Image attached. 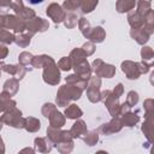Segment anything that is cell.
<instances>
[{"mask_svg": "<svg viewBox=\"0 0 154 154\" xmlns=\"http://www.w3.org/2000/svg\"><path fill=\"white\" fill-rule=\"evenodd\" d=\"M1 128H2V125H1V122H0V130H1Z\"/></svg>", "mask_w": 154, "mask_h": 154, "instance_id": "f6af8a7d", "label": "cell"}, {"mask_svg": "<svg viewBox=\"0 0 154 154\" xmlns=\"http://www.w3.org/2000/svg\"><path fill=\"white\" fill-rule=\"evenodd\" d=\"M122 70H123V72L128 76L129 79H136V78H138V76L141 75L137 63L124 61V63L122 64Z\"/></svg>", "mask_w": 154, "mask_h": 154, "instance_id": "8992f818", "label": "cell"}, {"mask_svg": "<svg viewBox=\"0 0 154 154\" xmlns=\"http://www.w3.org/2000/svg\"><path fill=\"white\" fill-rule=\"evenodd\" d=\"M10 7H12L16 12H19L24 6L22 4V0H10Z\"/></svg>", "mask_w": 154, "mask_h": 154, "instance_id": "74e56055", "label": "cell"}, {"mask_svg": "<svg viewBox=\"0 0 154 154\" xmlns=\"http://www.w3.org/2000/svg\"><path fill=\"white\" fill-rule=\"evenodd\" d=\"M101 85V81L97 77H93L90 81V84L88 87V97L91 102H97L100 100V94L99 89Z\"/></svg>", "mask_w": 154, "mask_h": 154, "instance_id": "52a82bcc", "label": "cell"}, {"mask_svg": "<svg viewBox=\"0 0 154 154\" xmlns=\"http://www.w3.org/2000/svg\"><path fill=\"white\" fill-rule=\"evenodd\" d=\"M30 4H32V5H36V4H41L43 0H28Z\"/></svg>", "mask_w": 154, "mask_h": 154, "instance_id": "7bdbcfd3", "label": "cell"}, {"mask_svg": "<svg viewBox=\"0 0 154 154\" xmlns=\"http://www.w3.org/2000/svg\"><path fill=\"white\" fill-rule=\"evenodd\" d=\"M146 122L142 126V131L144 132V135L147 136L149 142H153V116L146 117Z\"/></svg>", "mask_w": 154, "mask_h": 154, "instance_id": "9a60e30c", "label": "cell"}, {"mask_svg": "<svg viewBox=\"0 0 154 154\" xmlns=\"http://www.w3.org/2000/svg\"><path fill=\"white\" fill-rule=\"evenodd\" d=\"M10 7V0H0V10L6 11Z\"/></svg>", "mask_w": 154, "mask_h": 154, "instance_id": "60d3db41", "label": "cell"}, {"mask_svg": "<svg viewBox=\"0 0 154 154\" xmlns=\"http://www.w3.org/2000/svg\"><path fill=\"white\" fill-rule=\"evenodd\" d=\"M88 38H91L94 42H102L105 38V31L101 26H96L93 30H90Z\"/></svg>", "mask_w": 154, "mask_h": 154, "instance_id": "e0dca14e", "label": "cell"}, {"mask_svg": "<svg viewBox=\"0 0 154 154\" xmlns=\"http://www.w3.org/2000/svg\"><path fill=\"white\" fill-rule=\"evenodd\" d=\"M144 109H146V117L153 116L154 107H153V100L152 99H148L144 101Z\"/></svg>", "mask_w": 154, "mask_h": 154, "instance_id": "d6a6232c", "label": "cell"}, {"mask_svg": "<svg viewBox=\"0 0 154 154\" xmlns=\"http://www.w3.org/2000/svg\"><path fill=\"white\" fill-rule=\"evenodd\" d=\"M149 10H150V0H138V7H137L138 13H141L143 16Z\"/></svg>", "mask_w": 154, "mask_h": 154, "instance_id": "cb8c5ba5", "label": "cell"}, {"mask_svg": "<svg viewBox=\"0 0 154 154\" xmlns=\"http://www.w3.org/2000/svg\"><path fill=\"white\" fill-rule=\"evenodd\" d=\"M52 114L53 116L49 117V119H51V126H53V128H60V126H63L64 123H65V119H64L63 114L59 113V112H57V111H54Z\"/></svg>", "mask_w": 154, "mask_h": 154, "instance_id": "d6986e66", "label": "cell"}, {"mask_svg": "<svg viewBox=\"0 0 154 154\" xmlns=\"http://www.w3.org/2000/svg\"><path fill=\"white\" fill-rule=\"evenodd\" d=\"M14 35H12L11 32H7L4 29H0V41L5 42V43H11L14 41Z\"/></svg>", "mask_w": 154, "mask_h": 154, "instance_id": "484cf974", "label": "cell"}, {"mask_svg": "<svg viewBox=\"0 0 154 154\" xmlns=\"http://www.w3.org/2000/svg\"><path fill=\"white\" fill-rule=\"evenodd\" d=\"M76 24H77V17H76V14L70 13V14L65 16V25L67 28H73Z\"/></svg>", "mask_w": 154, "mask_h": 154, "instance_id": "1f68e13d", "label": "cell"}, {"mask_svg": "<svg viewBox=\"0 0 154 154\" xmlns=\"http://www.w3.org/2000/svg\"><path fill=\"white\" fill-rule=\"evenodd\" d=\"M79 29H81L82 34L85 37H88V35L90 32V25H89V22L85 18H81V20H79Z\"/></svg>", "mask_w": 154, "mask_h": 154, "instance_id": "83f0119b", "label": "cell"}, {"mask_svg": "<svg viewBox=\"0 0 154 154\" xmlns=\"http://www.w3.org/2000/svg\"><path fill=\"white\" fill-rule=\"evenodd\" d=\"M4 28H8V29H12L16 32H18V31H23L25 29V23L22 19L17 18L16 16H5Z\"/></svg>", "mask_w": 154, "mask_h": 154, "instance_id": "5b68a950", "label": "cell"}, {"mask_svg": "<svg viewBox=\"0 0 154 154\" xmlns=\"http://www.w3.org/2000/svg\"><path fill=\"white\" fill-rule=\"evenodd\" d=\"M30 36H31V35H20V36H18V37H16L14 41H16V43H17L18 46H20V47H26V46L30 43Z\"/></svg>", "mask_w": 154, "mask_h": 154, "instance_id": "4dcf8cb0", "label": "cell"}, {"mask_svg": "<svg viewBox=\"0 0 154 154\" xmlns=\"http://www.w3.org/2000/svg\"><path fill=\"white\" fill-rule=\"evenodd\" d=\"M54 111H55V107H54V105H52V103H46V105L43 106V108H42V113H43V116H45L46 118H49Z\"/></svg>", "mask_w": 154, "mask_h": 154, "instance_id": "836d02e7", "label": "cell"}, {"mask_svg": "<svg viewBox=\"0 0 154 154\" xmlns=\"http://www.w3.org/2000/svg\"><path fill=\"white\" fill-rule=\"evenodd\" d=\"M71 60H70V58H63L59 63H58V65H59V67H61L63 70H65V71H67V70H70L71 69Z\"/></svg>", "mask_w": 154, "mask_h": 154, "instance_id": "8d00e7d4", "label": "cell"}, {"mask_svg": "<svg viewBox=\"0 0 154 154\" xmlns=\"http://www.w3.org/2000/svg\"><path fill=\"white\" fill-rule=\"evenodd\" d=\"M96 5H97V0H83V2H82V5H81L82 12H83V13L91 12Z\"/></svg>", "mask_w": 154, "mask_h": 154, "instance_id": "603a6c76", "label": "cell"}, {"mask_svg": "<svg viewBox=\"0 0 154 154\" xmlns=\"http://www.w3.org/2000/svg\"><path fill=\"white\" fill-rule=\"evenodd\" d=\"M24 128L31 132L37 131L40 129V122L35 118H26V119H24Z\"/></svg>", "mask_w": 154, "mask_h": 154, "instance_id": "ffe728a7", "label": "cell"}, {"mask_svg": "<svg viewBox=\"0 0 154 154\" xmlns=\"http://www.w3.org/2000/svg\"><path fill=\"white\" fill-rule=\"evenodd\" d=\"M18 89V82L16 79H8L4 85V91H6L10 95H13L17 93Z\"/></svg>", "mask_w": 154, "mask_h": 154, "instance_id": "7402d4cb", "label": "cell"}, {"mask_svg": "<svg viewBox=\"0 0 154 154\" xmlns=\"http://www.w3.org/2000/svg\"><path fill=\"white\" fill-rule=\"evenodd\" d=\"M141 57H142V59H143L144 61H147V60L152 61V59H153V57H154L153 49H152L150 47H143L142 51H141Z\"/></svg>", "mask_w": 154, "mask_h": 154, "instance_id": "f1b7e54d", "label": "cell"}, {"mask_svg": "<svg viewBox=\"0 0 154 154\" xmlns=\"http://www.w3.org/2000/svg\"><path fill=\"white\" fill-rule=\"evenodd\" d=\"M47 28H48V22H46L42 18H34L25 25V29L30 31V35H32L36 31H45Z\"/></svg>", "mask_w": 154, "mask_h": 154, "instance_id": "ba28073f", "label": "cell"}, {"mask_svg": "<svg viewBox=\"0 0 154 154\" xmlns=\"http://www.w3.org/2000/svg\"><path fill=\"white\" fill-rule=\"evenodd\" d=\"M93 65H94L95 73H96L99 77H107V78H111V77L114 75V72H116L114 66L103 64L102 60H95Z\"/></svg>", "mask_w": 154, "mask_h": 154, "instance_id": "277c9868", "label": "cell"}, {"mask_svg": "<svg viewBox=\"0 0 154 154\" xmlns=\"http://www.w3.org/2000/svg\"><path fill=\"white\" fill-rule=\"evenodd\" d=\"M81 93H82V89L77 88V85H73V84L72 85H63L58 91L57 102L60 106H66L70 100L79 99Z\"/></svg>", "mask_w": 154, "mask_h": 154, "instance_id": "6da1fadb", "label": "cell"}, {"mask_svg": "<svg viewBox=\"0 0 154 154\" xmlns=\"http://www.w3.org/2000/svg\"><path fill=\"white\" fill-rule=\"evenodd\" d=\"M137 102H138V94L136 91H129L128 93V97H126V103L130 107H134Z\"/></svg>", "mask_w": 154, "mask_h": 154, "instance_id": "f546056e", "label": "cell"}, {"mask_svg": "<svg viewBox=\"0 0 154 154\" xmlns=\"http://www.w3.org/2000/svg\"><path fill=\"white\" fill-rule=\"evenodd\" d=\"M137 122H138V116L135 114V113L126 112V113H124V114L122 116V123H123V125L134 126Z\"/></svg>", "mask_w": 154, "mask_h": 154, "instance_id": "ac0fdd59", "label": "cell"}, {"mask_svg": "<svg viewBox=\"0 0 154 154\" xmlns=\"http://www.w3.org/2000/svg\"><path fill=\"white\" fill-rule=\"evenodd\" d=\"M43 66H45V71H43L45 82H47L49 84H57L60 79V73H59V70H58L57 65L54 64L53 59L51 57H47Z\"/></svg>", "mask_w": 154, "mask_h": 154, "instance_id": "7a4b0ae2", "label": "cell"}, {"mask_svg": "<svg viewBox=\"0 0 154 154\" xmlns=\"http://www.w3.org/2000/svg\"><path fill=\"white\" fill-rule=\"evenodd\" d=\"M65 114H66L67 118L75 119V118H78V117L82 116V111H81V108H78L76 105H71V106H69V107L66 108Z\"/></svg>", "mask_w": 154, "mask_h": 154, "instance_id": "44dd1931", "label": "cell"}, {"mask_svg": "<svg viewBox=\"0 0 154 154\" xmlns=\"http://www.w3.org/2000/svg\"><path fill=\"white\" fill-rule=\"evenodd\" d=\"M122 120L119 118H114L112 122H109L107 125H103L102 126V131L105 134H111V132H116V131H119L122 129Z\"/></svg>", "mask_w": 154, "mask_h": 154, "instance_id": "5bb4252c", "label": "cell"}, {"mask_svg": "<svg viewBox=\"0 0 154 154\" xmlns=\"http://www.w3.org/2000/svg\"><path fill=\"white\" fill-rule=\"evenodd\" d=\"M32 58H34V57H32L30 53H28V52H23V53L19 55V61H20L22 64L26 65V64H29V63L32 61Z\"/></svg>", "mask_w": 154, "mask_h": 154, "instance_id": "e575fe53", "label": "cell"}, {"mask_svg": "<svg viewBox=\"0 0 154 154\" xmlns=\"http://www.w3.org/2000/svg\"><path fill=\"white\" fill-rule=\"evenodd\" d=\"M135 4H136V0H118L117 10L120 13L128 12V11H130V10H132L135 7Z\"/></svg>", "mask_w": 154, "mask_h": 154, "instance_id": "2e32d148", "label": "cell"}, {"mask_svg": "<svg viewBox=\"0 0 154 154\" xmlns=\"http://www.w3.org/2000/svg\"><path fill=\"white\" fill-rule=\"evenodd\" d=\"M4 150H5V149H4V146H2V140H1V137H0V152L4 153Z\"/></svg>", "mask_w": 154, "mask_h": 154, "instance_id": "ee69618b", "label": "cell"}, {"mask_svg": "<svg viewBox=\"0 0 154 154\" xmlns=\"http://www.w3.org/2000/svg\"><path fill=\"white\" fill-rule=\"evenodd\" d=\"M47 14L54 20V23H60L63 19H65V13L63 8L57 4H51L47 7Z\"/></svg>", "mask_w": 154, "mask_h": 154, "instance_id": "9c48e42d", "label": "cell"}, {"mask_svg": "<svg viewBox=\"0 0 154 154\" xmlns=\"http://www.w3.org/2000/svg\"><path fill=\"white\" fill-rule=\"evenodd\" d=\"M69 134L71 135V137H79V138H84L87 135V128L83 120H78L77 123L73 124L72 129L69 131Z\"/></svg>", "mask_w": 154, "mask_h": 154, "instance_id": "8fae6325", "label": "cell"}, {"mask_svg": "<svg viewBox=\"0 0 154 154\" xmlns=\"http://www.w3.org/2000/svg\"><path fill=\"white\" fill-rule=\"evenodd\" d=\"M2 70L8 72V73H11V75H13V76H16V78H19V79L25 73V69L23 66H20V65H17V66H14V65H4Z\"/></svg>", "mask_w": 154, "mask_h": 154, "instance_id": "4fadbf2b", "label": "cell"}, {"mask_svg": "<svg viewBox=\"0 0 154 154\" xmlns=\"http://www.w3.org/2000/svg\"><path fill=\"white\" fill-rule=\"evenodd\" d=\"M35 146L36 148L40 150V152H49L52 146H48L46 143V140L45 138H36L35 140Z\"/></svg>", "mask_w": 154, "mask_h": 154, "instance_id": "d4e9b609", "label": "cell"}, {"mask_svg": "<svg viewBox=\"0 0 154 154\" xmlns=\"http://www.w3.org/2000/svg\"><path fill=\"white\" fill-rule=\"evenodd\" d=\"M84 141H85L89 146H94V144L97 142V134H96L95 131L90 132L88 136H85V137H84Z\"/></svg>", "mask_w": 154, "mask_h": 154, "instance_id": "d590c367", "label": "cell"}, {"mask_svg": "<svg viewBox=\"0 0 154 154\" xmlns=\"http://www.w3.org/2000/svg\"><path fill=\"white\" fill-rule=\"evenodd\" d=\"M128 19H129V23L132 26V29L143 26V16L141 13H138L137 11L130 12L129 16H128Z\"/></svg>", "mask_w": 154, "mask_h": 154, "instance_id": "7c38bea8", "label": "cell"}, {"mask_svg": "<svg viewBox=\"0 0 154 154\" xmlns=\"http://www.w3.org/2000/svg\"><path fill=\"white\" fill-rule=\"evenodd\" d=\"M18 13V16H19V18L20 19H30L31 17H34L35 16V12L31 10V8H26V7H23L19 12H17Z\"/></svg>", "mask_w": 154, "mask_h": 154, "instance_id": "4316f807", "label": "cell"}, {"mask_svg": "<svg viewBox=\"0 0 154 154\" xmlns=\"http://www.w3.org/2000/svg\"><path fill=\"white\" fill-rule=\"evenodd\" d=\"M82 51H83V53H84L85 55H90V54L94 53V45H93L91 42H87V43L82 47Z\"/></svg>", "mask_w": 154, "mask_h": 154, "instance_id": "f35d334b", "label": "cell"}, {"mask_svg": "<svg viewBox=\"0 0 154 154\" xmlns=\"http://www.w3.org/2000/svg\"><path fill=\"white\" fill-rule=\"evenodd\" d=\"M7 55V48L4 46H0V59H4Z\"/></svg>", "mask_w": 154, "mask_h": 154, "instance_id": "b9f144b4", "label": "cell"}, {"mask_svg": "<svg viewBox=\"0 0 154 154\" xmlns=\"http://www.w3.org/2000/svg\"><path fill=\"white\" fill-rule=\"evenodd\" d=\"M1 122L14 126V128H22L24 126V119L22 118V113L16 109V107H11L8 108V111L1 117Z\"/></svg>", "mask_w": 154, "mask_h": 154, "instance_id": "3957f363", "label": "cell"}, {"mask_svg": "<svg viewBox=\"0 0 154 154\" xmlns=\"http://www.w3.org/2000/svg\"><path fill=\"white\" fill-rule=\"evenodd\" d=\"M130 35H131V37L135 38L140 45H144V43L149 40V36H150V35L144 30L143 26L136 28V29H131Z\"/></svg>", "mask_w": 154, "mask_h": 154, "instance_id": "30bf717a", "label": "cell"}, {"mask_svg": "<svg viewBox=\"0 0 154 154\" xmlns=\"http://www.w3.org/2000/svg\"><path fill=\"white\" fill-rule=\"evenodd\" d=\"M123 94V85H122V83H119L116 88H114V90H113V95L116 96V97H118L119 99V96Z\"/></svg>", "mask_w": 154, "mask_h": 154, "instance_id": "ab89813d", "label": "cell"}]
</instances>
